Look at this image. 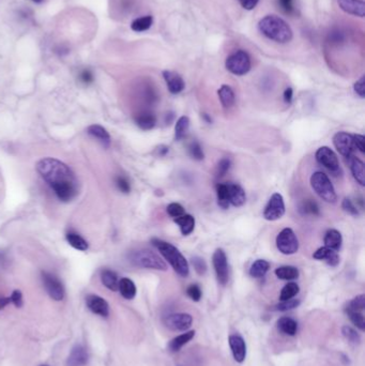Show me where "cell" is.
I'll return each instance as SVG.
<instances>
[{
	"label": "cell",
	"mask_w": 365,
	"mask_h": 366,
	"mask_svg": "<svg viewBox=\"0 0 365 366\" xmlns=\"http://www.w3.org/2000/svg\"><path fill=\"white\" fill-rule=\"evenodd\" d=\"M37 170L60 202L69 203L77 196L78 180L65 163L54 157H44L37 163Z\"/></svg>",
	"instance_id": "1"
},
{
	"label": "cell",
	"mask_w": 365,
	"mask_h": 366,
	"mask_svg": "<svg viewBox=\"0 0 365 366\" xmlns=\"http://www.w3.org/2000/svg\"><path fill=\"white\" fill-rule=\"evenodd\" d=\"M259 31L264 37L278 43H288L293 39V30L289 25L277 15H267L258 23Z\"/></svg>",
	"instance_id": "2"
},
{
	"label": "cell",
	"mask_w": 365,
	"mask_h": 366,
	"mask_svg": "<svg viewBox=\"0 0 365 366\" xmlns=\"http://www.w3.org/2000/svg\"><path fill=\"white\" fill-rule=\"evenodd\" d=\"M151 243L154 247H156L157 251L161 253L164 258L169 262L172 269L175 270L180 277L187 278L189 276L190 273L189 262L176 246L166 242L164 240L156 238L151 240Z\"/></svg>",
	"instance_id": "3"
},
{
	"label": "cell",
	"mask_w": 365,
	"mask_h": 366,
	"mask_svg": "<svg viewBox=\"0 0 365 366\" xmlns=\"http://www.w3.org/2000/svg\"><path fill=\"white\" fill-rule=\"evenodd\" d=\"M129 258L133 264L139 268L160 271L167 270V265H166L161 257L157 256L155 253L149 251V249H139V251L132 252Z\"/></svg>",
	"instance_id": "4"
},
{
	"label": "cell",
	"mask_w": 365,
	"mask_h": 366,
	"mask_svg": "<svg viewBox=\"0 0 365 366\" xmlns=\"http://www.w3.org/2000/svg\"><path fill=\"white\" fill-rule=\"evenodd\" d=\"M311 186L322 201L327 203H335L336 202V193L333 185H332L327 174L322 171H316L312 174L311 177Z\"/></svg>",
	"instance_id": "5"
},
{
	"label": "cell",
	"mask_w": 365,
	"mask_h": 366,
	"mask_svg": "<svg viewBox=\"0 0 365 366\" xmlns=\"http://www.w3.org/2000/svg\"><path fill=\"white\" fill-rule=\"evenodd\" d=\"M226 69L234 75H245L248 71L251 70V58L245 51L239 49V51L232 53L230 56L227 57L226 62Z\"/></svg>",
	"instance_id": "6"
},
{
	"label": "cell",
	"mask_w": 365,
	"mask_h": 366,
	"mask_svg": "<svg viewBox=\"0 0 365 366\" xmlns=\"http://www.w3.org/2000/svg\"><path fill=\"white\" fill-rule=\"evenodd\" d=\"M277 247L284 255H293L298 252L299 241L292 228H284L278 235Z\"/></svg>",
	"instance_id": "7"
},
{
	"label": "cell",
	"mask_w": 365,
	"mask_h": 366,
	"mask_svg": "<svg viewBox=\"0 0 365 366\" xmlns=\"http://www.w3.org/2000/svg\"><path fill=\"white\" fill-rule=\"evenodd\" d=\"M42 282L48 296L55 301H61L64 298V287L59 278L51 272H42Z\"/></svg>",
	"instance_id": "8"
},
{
	"label": "cell",
	"mask_w": 365,
	"mask_h": 366,
	"mask_svg": "<svg viewBox=\"0 0 365 366\" xmlns=\"http://www.w3.org/2000/svg\"><path fill=\"white\" fill-rule=\"evenodd\" d=\"M285 214L284 198L280 193L273 194L263 210V218L267 221H277Z\"/></svg>",
	"instance_id": "9"
},
{
	"label": "cell",
	"mask_w": 365,
	"mask_h": 366,
	"mask_svg": "<svg viewBox=\"0 0 365 366\" xmlns=\"http://www.w3.org/2000/svg\"><path fill=\"white\" fill-rule=\"evenodd\" d=\"M213 267L217 273L218 281L221 285H226L228 279H229V270H228V262L225 252L222 248H218L214 252L212 257Z\"/></svg>",
	"instance_id": "10"
},
{
	"label": "cell",
	"mask_w": 365,
	"mask_h": 366,
	"mask_svg": "<svg viewBox=\"0 0 365 366\" xmlns=\"http://www.w3.org/2000/svg\"><path fill=\"white\" fill-rule=\"evenodd\" d=\"M193 317L187 313L171 314L165 318V326L172 331H188L192 326Z\"/></svg>",
	"instance_id": "11"
},
{
	"label": "cell",
	"mask_w": 365,
	"mask_h": 366,
	"mask_svg": "<svg viewBox=\"0 0 365 366\" xmlns=\"http://www.w3.org/2000/svg\"><path fill=\"white\" fill-rule=\"evenodd\" d=\"M317 162L330 171L336 173L339 170V163L336 154L329 147H320L316 151Z\"/></svg>",
	"instance_id": "12"
},
{
	"label": "cell",
	"mask_w": 365,
	"mask_h": 366,
	"mask_svg": "<svg viewBox=\"0 0 365 366\" xmlns=\"http://www.w3.org/2000/svg\"><path fill=\"white\" fill-rule=\"evenodd\" d=\"M336 150L345 157H350L353 150V137L347 132H337L333 137Z\"/></svg>",
	"instance_id": "13"
},
{
	"label": "cell",
	"mask_w": 365,
	"mask_h": 366,
	"mask_svg": "<svg viewBox=\"0 0 365 366\" xmlns=\"http://www.w3.org/2000/svg\"><path fill=\"white\" fill-rule=\"evenodd\" d=\"M86 305L91 313L101 316V317H109L110 305L102 297L97 295H88L86 297Z\"/></svg>",
	"instance_id": "14"
},
{
	"label": "cell",
	"mask_w": 365,
	"mask_h": 366,
	"mask_svg": "<svg viewBox=\"0 0 365 366\" xmlns=\"http://www.w3.org/2000/svg\"><path fill=\"white\" fill-rule=\"evenodd\" d=\"M228 343L235 361L238 363H242L246 357V344L243 337L237 334L230 335L228 338Z\"/></svg>",
	"instance_id": "15"
},
{
	"label": "cell",
	"mask_w": 365,
	"mask_h": 366,
	"mask_svg": "<svg viewBox=\"0 0 365 366\" xmlns=\"http://www.w3.org/2000/svg\"><path fill=\"white\" fill-rule=\"evenodd\" d=\"M337 4L345 13L364 18L365 4L363 0H337Z\"/></svg>",
	"instance_id": "16"
},
{
	"label": "cell",
	"mask_w": 365,
	"mask_h": 366,
	"mask_svg": "<svg viewBox=\"0 0 365 366\" xmlns=\"http://www.w3.org/2000/svg\"><path fill=\"white\" fill-rule=\"evenodd\" d=\"M163 77L165 79V82H166V85H167V88L170 94L178 95L181 93V91H184V89L186 87L185 80L178 73L172 72V71H164Z\"/></svg>",
	"instance_id": "17"
},
{
	"label": "cell",
	"mask_w": 365,
	"mask_h": 366,
	"mask_svg": "<svg viewBox=\"0 0 365 366\" xmlns=\"http://www.w3.org/2000/svg\"><path fill=\"white\" fill-rule=\"evenodd\" d=\"M88 351L82 345L74 347L66 360V366H85L88 363Z\"/></svg>",
	"instance_id": "18"
},
{
	"label": "cell",
	"mask_w": 365,
	"mask_h": 366,
	"mask_svg": "<svg viewBox=\"0 0 365 366\" xmlns=\"http://www.w3.org/2000/svg\"><path fill=\"white\" fill-rule=\"evenodd\" d=\"M87 133L91 137L96 138L99 143H101L104 148H109L111 146L112 138L110 133L100 124H91L87 128Z\"/></svg>",
	"instance_id": "19"
},
{
	"label": "cell",
	"mask_w": 365,
	"mask_h": 366,
	"mask_svg": "<svg viewBox=\"0 0 365 366\" xmlns=\"http://www.w3.org/2000/svg\"><path fill=\"white\" fill-rule=\"evenodd\" d=\"M228 201L229 204L235 207H241L245 204L246 196L244 190L236 183H228Z\"/></svg>",
	"instance_id": "20"
},
{
	"label": "cell",
	"mask_w": 365,
	"mask_h": 366,
	"mask_svg": "<svg viewBox=\"0 0 365 366\" xmlns=\"http://www.w3.org/2000/svg\"><path fill=\"white\" fill-rule=\"evenodd\" d=\"M313 257L317 260H325L331 267H336L339 263V256L336 251H333L327 246H322L318 248L316 252L313 254Z\"/></svg>",
	"instance_id": "21"
},
{
	"label": "cell",
	"mask_w": 365,
	"mask_h": 366,
	"mask_svg": "<svg viewBox=\"0 0 365 366\" xmlns=\"http://www.w3.org/2000/svg\"><path fill=\"white\" fill-rule=\"evenodd\" d=\"M134 120L135 123L137 124V127L144 131H149L153 129L156 123V118L154 114L149 111L139 112L138 114L135 115Z\"/></svg>",
	"instance_id": "22"
},
{
	"label": "cell",
	"mask_w": 365,
	"mask_h": 366,
	"mask_svg": "<svg viewBox=\"0 0 365 366\" xmlns=\"http://www.w3.org/2000/svg\"><path fill=\"white\" fill-rule=\"evenodd\" d=\"M323 242H325V246L333 249V251H339L342 247L343 243V238L341 232L336 229H330L326 232L325 238H323Z\"/></svg>",
	"instance_id": "23"
},
{
	"label": "cell",
	"mask_w": 365,
	"mask_h": 366,
	"mask_svg": "<svg viewBox=\"0 0 365 366\" xmlns=\"http://www.w3.org/2000/svg\"><path fill=\"white\" fill-rule=\"evenodd\" d=\"M102 284L112 291H117L119 287V279L117 273L110 269H103L101 271Z\"/></svg>",
	"instance_id": "24"
},
{
	"label": "cell",
	"mask_w": 365,
	"mask_h": 366,
	"mask_svg": "<svg viewBox=\"0 0 365 366\" xmlns=\"http://www.w3.org/2000/svg\"><path fill=\"white\" fill-rule=\"evenodd\" d=\"M350 170L355 181L359 183L360 186H365V169H364V163L358 159V157H351L350 160Z\"/></svg>",
	"instance_id": "25"
},
{
	"label": "cell",
	"mask_w": 365,
	"mask_h": 366,
	"mask_svg": "<svg viewBox=\"0 0 365 366\" xmlns=\"http://www.w3.org/2000/svg\"><path fill=\"white\" fill-rule=\"evenodd\" d=\"M118 290L120 291L121 296L127 299V300H132L136 296V286L134 282L128 278H123L119 281V287Z\"/></svg>",
	"instance_id": "26"
},
{
	"label": "cell",
	"mask_w": 365,
	"mask_h": 366,
	"mask_svg": "<svg viewBox=\"0 0 365 366\" xmlns=\"http://www.w3.org/2000/svg\"><path fill=\"white\" fill-rule=\"evenodd\" d=\"M65 239H66V241H68V243L73 248L77 249V251L85 252V251H87L88 247H89V244H88L87 241L75 231L66 232Z\"/></svg>",
	"instance_id": "27"
},
{
	"label": "cell",
	"mask_w": 365,
	"mask_h": 366,
	"mask_svg": "<svg viewBox=\"0 0 365 366\" xmlns=\"http://www.w3.org/2000/svg\"><path fill=\"white\" fill-rule=\"evenodd\" d=\"M175 223L179 225V228L184 236H189L192 234L195 227V219L190 214H184L175 219Z\"/></svg>",
	"instance_id": "28"
},
{
	"label": "cell",
	"mask_w": 365,
	"mask_h": 366,
	"mask_svg": "<svg viewBox=\"0 0 365 366\" xmlns=\"http://www.w3.org/2000/svg\"><path fill=\"white\" fill-rule=\"evenodd\" d=\"M278 329L286 335L294 336L297 334L298 331V323L295 319L290 317H282L278 320Z\"/></svg>",
	"instance_id": "29"
},
{
	"label": "cell",
	"mask_w": 365,
	"mask_h": 366,
	"mask_svg": "<svg viewBox=\"0 0 365 366\" xmlns=\"http://www.w3.org/2000/svg\"><path fill=\"white\" fill-rule=\"evenodd\" d=\"M194 336H195V331H186L185 333L172 338L168 347L171 351H179L182 347L187 345L189 342H191Z\"/></svg>",
	"instance_id": "30"
},
{
	"label": "cell",
	"mask_w": 365,
	"mask_h": 366,
	"mask_svg": "<svg viewBox=\"0 0 365 366\" xmlns=\"http://www.w3.org/2000/svg\"><path fill=\"white\" fill-rule=\"evenodd\" d=\"M218 94H219V98H220V101H221L222 105L225 108H229L235 104L234 90H232L231 87H229L228 85H223L219 89Z\"/></svg>",
	"instance_id": "31"
},
{
	"label": "cell",
	"mask_w": 365,
	"mask_h": 366,
	"mask_svg": "<svg viewBox=\"0 0 365 366\" xmlns=\"http://www.w3.org/2000/svg\"><path fill=\"white\" fill-rule=\"evenodd\" d=\"M276 276L280 280L293 281L299 278V270L293 265H283L276 270Z\"/></svg>",
	"instance_id": "32"
},
{
	"label": "cell",
	"mask_w": 365,
	"mask_h": 366,
	"mask_svg": "<svg viewBox=\"0 0 365 366\" xmlns=\"http://www.w3.org/2000/svg\"><path fill=\"white\" fill-rule=\"evenodd\" d=\"M269 268H270V263L267 260L258 259L252 264V267L250 269V274L252 278L260 279L265 276V273L269 271Z\"/></svg>",
	"instance_id": "33"
},
{
	"label": "cell",
	"mask_w": 365,
	"mask_h": 366,
	"mask_svg": "<svg viewBox=\"0 0 365 366\" xmlns=\"http://www.w3.org/2000/svg\"><path fill=\"white\" fill-rule=\"evenodd\" d=\"M152 24H153L152 16L146 15V16H142V18H138L133 21L131 24V28H132V30H134L136 32H143L150 28L152 26Z\"/></svg>",
	"instance_id": "34"
},
{
	"label": "cell",
	"mask_w": 365,
	"mask_h": 366,
	"mask_svg": "<svg viewBox=\"0 0 365 366\" xmlns=\"http://www.w3.org/2000/svg\"><path fill=\"white\" fill-rule=\"evenodd\" d=\"M190 128V119L187 116H182L176 123L175 127V139L180 140L184 138Z\"/></svg>",
	"instance_id": "35"
},
{
	"label": "cell",
	"mask_w": 365,
	"mask_h": 366,
	"mask_svg": "<svg viewBox=\"0 0 365 366\" xmlns=\"http://www.w3.org/2000/svg\"><path fill=\"white\" fill-rule=\"evenodd\" d=\"M299 291H300V288H299L297 283H288V284H286L281 291L280 300L281 301L290 300V299L295 298L299 294Z\"/></svg>",
	"instance_id": "36"
},
{
	"label": "cell",
	"mask_w": 365,
	"mask_h": 366,
	"mask_svg": "<svg viewBox=\"0 0 365 366\" xmlns=\"http://www.w3.org/2000/svg\"><path fill=\"white\" fill-rule=\"evenodd\" d=\"M365 309V296L359 295L354 297L351 301L348 302L346 306V312H360L362 313Z\"/></svg>",
	"instance_id": "37"
},
{
	"label": "cell",
	"mask_w": 365,
	"mask_h": 366,
	"mask_svg": "<svg viewBox=\"0 0 365 366\" xmlns=\"http://www.w3.org/2000/svg\"><path fill=\"white\" fill-rule=\"evenodd\" d=\"M217 195H218V204L223 209H227L229 207L228 201V190L227 185H218L217 187Z\"/></svg>",
	"instance_id": "38"
},
{
	"label": "cell",
	"mask_w": 365,
	"mask_h": 366,
	"mask_svg": "<svg viewBox=\"0 0 365 366\" xmlns=\"http://www.w3.org/2000/svg\"><path fill=\"white\" fill-rule=\"evenodd\" d=\"M342 334L350 344L359 345L360 342H361L360 334L354 329H352L351 327H348V326L343 327L342 328Z\"/></svg>",
	"instance_id": "39"
},
{
	"label": "cell",
	"mask_w": 365,
	"mask_h": 366,
	"mask_svg": "<svg viewBox=\"0 0 365 366\" xmlns=\"http://www.w3.org/2000/svg\"><path fill=\"white\" fill-rule=\"evenodd\" d=\"M300 211L303 213V214H310V215H318L319 214V207L318 205L311 201V199H309V201H305L301 207H300Z\"/></svg>",
	"instance_id": "40"
},
{
	"label": "cell",
	"mask_w": 365,
	"mask_h": 366,
	"mask_svg": "<svg viewBox=\"0 0 365 366\" xmlns=\"http://www.w3.org/2000/svg\"><path fill=\"white\" fill-rule=\"evenodd\" d=\"M348 317L351 320V322L354 324V326L360 329L361 331L365 330V320H364V316L363 313L360 312H346Z\"/></svg>",
	"instance_id": "41"
},
{
	"label": "cell",
	"mask_w": 365,
	"mask_h": 366,
	"mask_svg": "<svg viewBox=\"0 0 365 366\" xmlns=\"http://www.w3.org/2000/svg\"><path fill=\"white\" fill-rule=\"evenodd\" d=\"M115 183H116V187H117V189L120 191L121 193H124V194L130 193L131 185L127 177L122 176V174H118V176L115 178Z\"/></svg>",
	"instance_id": "42"
},
{
	"label": "cell",
	"mask_w": 365,
	"mask_h": 366,
	"mask_svg": "<svg viewBox=\"0 0 365 366\" xmlns=\"http://www.w3.org/2000/svg\"><path fill=\"white\" fill-rule=\"evenodd\" d=\"M299 305H300V301L296 300V299H290V300H287V301H281V303L276 305L273 310L280 311V312H286V311L296 309V307H298Z\"/></svg>",
	"instance_id": "43"
},
{
	"label": "cell",
	"mask_w": 365,
	"mask_h": 366,
	"mask_svg": "<svg viewBox=\"0 0 365 366\" xmlns=\"http://www.w3.org/2000/svg\"><path fill=\"white\" fill-rule=\"evenodd\" d=\"M189 152H190L191 156L193 157V159H195L197 161L204 160V157H205L204 151H203V149H202L201 145H199L197 143V141H193V143L190 145V147H189Z\"/></svg>",
	"instance_id": "44"
},
{
	"label": "cell",
	"mask_w": 365,
	"mask_h": 366,
	"mask_svg": "<svg viewBox=\"0 0 365 366\" xmlns=\"http://www.w3.org/2000/svg\"><path fill=\"white\" fill-rule=\"evenodd\" d=\"M192 264L198 276H204L207 271V263L206 261L201 258V257L195 256L192 258Z\"/></svg>",
	"instance_id": "45"
},
{
	"label": "cell",
	"mask_w": 365,
	"mask_h": 366,
	"mask_svg": "<svg viewBox=\"0 0 365 366\" xmlns=\"http://www.w3.org/2000/svg\"><path fill=\"white\" fill-rule=\"evenodd\" d=\"M167 213L171 216V218L176 219V218H179V216L185 214V209H184V207H182L180 204L172 203V204H169L167 206Z\"/></svg>",
	"instance_id": "46"
},
{
	"label": "cell",
	"mask_w": 365,
	"mask_h": 366,
	"mask_svg": "<svg viewBox=\"0 0 365 366\" xmlns=\"http://www.w3.org/2000/svg\"><path fill=\"white\" fill-rule=\"evenodd\" d=\"M187 294H188V296L191 298V299H192V300L193 301H195V302H198L199 300H201V299H202V289H201V287H199L198 285H196V284H192V285H190L189 287H188V289H187Z\"/></svg>",
	"instance_id": "47"
},
{
	"label": "cell",
	"mask_w": 365,
	"mask_h": 366,
	"mask_svg": "<svg viewBox=\"0 0 365 366\" xmlns=\"http://www.w3.org/2000/svg\"><path fill=\"white\" fill-rule=\"evenodd\" d=\"M342 208L344 209L345 212H347L348 214L353 215V216H358L359 215V210L358 208L354 206V204L350 201L349 198H345L343 203H342Z\"/></svg>",
	"instance_id": "48"
},
{
	"label": "cell",
	"mask_w": 365,
	"mask_h": 366,
	"mask_svg": "<svg viewBox=\"0 0 365 366\" xmlns=\"http://www.w3.org/2000/svg\"><path fill=\"white\" fill-rule=\"evenodd\" d=\"M230 166H231V161L229 159H227V157L222 159L218 165V177L221 178L223 176H225L227 171L230 169Z\"/></svg>",
	"instance_id": "49"
},
{
	"label": "cell",
	"mask_w": 365,
	"mask_h": 366,
	"mask_svg": "<svg viewBox=\"0 0 365 366\" xmlns=\"http://www.w3.org/2000/svg\"><path fill=\"white\" fill-rule=\"evenodd\" d=\"M79 80H80L84 85H90V84H93L94 80H95L94 73L91 72L90 70H88V69L82 70V71L80 72V74H79Z\"/></svg>",
	"instance_id": "50"
},
{
	"label": "cell",
	"mask_w": 365,
	"mask_h": 366,
	"mask_svg": "<svg viewBox=\"0 0 365 366\" xmlns=\"http://www.w3.org/2000/svg\"><path fill=\"white\" fill-rule=\"evenodd\" d=\"M353 137V146L358 149L361 153H365V137L361 134L352 135Z\"/></svg>",
	"instance_id": "51"
},
{
	"label": "cell",
	"mask_w": 365,
	"mask_h": 366,
	"mask_svg": "<svg viewBox=\"0 0 365 366\" xmlns=\"http://www.w3.org/2000/svg\"><path fill=\"white\" fill-rule=\"evenodd\" d=\"M353 88H354L356 95L360 96L361 98H364L365 97V77L362 76L359 80H356Z\"/></svg>",
	"instance_id": "52"
},
{
	"label": "cell",
	"mask_w": 365,
	"mask_h": 366,
	"mask_svg": "<svg viewBox=\"0 0 365 366\" xmlns=\"http://www.w3.org/2000/svg\"><path fill=\"white\" fill-rule=\"evenodd\" d=\"M279 4L284 12L292 14L295 11L294 0H279Z\"/></svg>",
	"instance_id": "53"
},
{
	"label": "cell",
	"mask_w": 365,
	"mask_h": 366,
	"mask_svg": "<svg viewBox=\"0 0 365 366\" xmlns=\"http://www.w3.org/2000/svg\"><path fill=\"white\" fill-rule=\"evenodd\" d=\"M11 298V303L14 304L16 307H22L24 302H23V295L20 290H14L12 295L10 296Z\"/></svg>",
	"instance_id": "54"
},
{
	"label": "cell",
	"mask_w": 365,
	"mask_h": 366,
	"mask_svg": "<svg viewBox=\"0 0 365 366\" xmlns=\"http://www.w3.org/2000/svg\"><path fill=\"white\" fill-rule=\"evenodd\" d=\"M238 2L242 6L243 9L251 11L259 3V0H238Z\"/></svg>",
	"instance_id": "55"
},
{
	"label": "cell",
	"mask_w": 365,
	"mask_h": 366,
	"mask_svg": "<svg viewBox=\"0 0 365 366\" xmlns=\"http://www.w3.org/2000/svg\"><path fill=\"white\" fill-rule=\"evenodd\" d=\"M293 96H294V91L292 88H287L285 91H284V101L286 103H292L293 101Z\"/></svg>",
	"instance_id": "56"
},
{
	"label": "cell",
	"mask_w": 365,
	"mask_h": 366,
	"mask_svg": "<svg viewBox=\"0 0 365 366\" xmlns=\"http://www.w3.org/2000/svg\"><path fill=\"white\" fill-rule=\"evenodd\" d=\"M11 303V298L10 297H0V311Z\"/></svg>",
	"instance_id": "57"
},
{
	"label": "cell",
	"mask_w": 365,
	"mask_h": 366,
	"mask_svg": "<svg viewBox=\"0 0 365 366\" xmlns=\"http://www.w3.org/2000/svg\"><path fill=\"white\" fill-rule=\"evenodd\" d=\"M159 149H160V154L161 155H165L166 153L169 151V149L167 147H165V146H161Z\"/></svg>",
	"instance_id": "58"
},
{
	"label": "cell",
	"mask_w": 365,
	"mask_h": 366,
	"mask_svg": "<svg viewBox=\"0 0 365 366\" xmlns=\"http://www.w3.org/2000/svg\"><path fill=\"white\" fill-rule=\"evenodd\" d=\"M32 2H33V3H37V4H40V3H42L43 0H32Z\"/></svg>",
	"instance_id": "59"
},
{
	"label": "cell",
	"mask_w": 365,
	"mask_h": 366,
	"mask_svg": "<svg viewBox=\"0 0 365 366\" xmlns=\"http://www.w3.org/2000/svg\"><path fill=\"white\" fill-rule=\"evenodd\" d=\"M41 366H48V365H41Z\"/></svg>",
	"instance_id": "60"
}]
</instances>
